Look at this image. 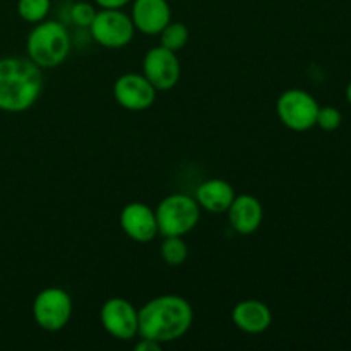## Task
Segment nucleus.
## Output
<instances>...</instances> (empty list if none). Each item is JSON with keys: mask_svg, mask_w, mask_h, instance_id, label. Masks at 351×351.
Instances as JSON below:
<instances>
[{"mask_svg": "<svg viewBox=\"0 0 351 351\" xmlns=\"http://www.w3.org/2000/svg\"><path fill=\"white\" fill-rule=\"evenodd\" d=\"M346 99H348V103L351 105V81H350L348 88H346Z\"/></svg>", "mask_w": 351, "mask_h": 351, "instance_id": "obj_23", "label": "nucleus"}, {"mask_svg": "<svg viewBox=\"0 0 351 351\" xmlns=\"http://www.w3.org/2000/svg\"><path fill=\"white\" fill-rule=\"evenodd\" d=\"M95 2L101 9H122V7H125L132 0H95Z\"/></svg>", "mask_w": 351, "mask_h": 351, "instance_id": "obj_21", "label": "nucleus"}, {"mask_svg": "<svg viewBox=\"0 0 351 351\" xmlns=\"http://www.w3.org/2000/svg\"><path fill=\"white\" fill-rule=\"evenodd\" d=\"M72 315L71 295L62 288H45L33 302V317L47 331H60Z\"/></svg>", "mask_w": 351, "mask_h": 351, "instance_id": "obj_6", "label": "nucleus"}, {"mask_svg": "<svg viewBox=\"0 0 351 351\" xmlns=\"http://www.w3.org/2000/svg\"><path fill=\"white\" fill-rule=\"evenodd\" d=\"M161 348V343L153 341V339L141 338V341L136 345L137 351H158Z\"/></svg>", "mask_w": 351, "mask_h": 351, "instance_id": "obj_22", "label": "nucleus"}, {"mask_svg": "<svg viewBox=\"0 0 351 351\" xmlns=\"http://www.w3.org/2000/svg\"><path fill=\"white\" fill-rule=\"evenodd\" d=\"M141 338L158 343H170L182 338L191 329L194 311L192 305L178 295H163L147 302L137 311Z\"/></svg>", "mask_w": 351, "mask_h": 351, "instance_id": "obj_1", "label": "nucleus"}, {"mask_svg": "<svg viewBox=\"0 0 351 351\" xmlns=\"http://www.w3.org/2000/svg\"><path fill=\"white\" fill-rule=\"evenodd\" d=\"M103 328L113 338L129 341L139 331V315L137 308L123 298H110L99 311Z\"/></svg>", "mask_w": 351, "mask_h": 351, "instance_id": "obj_9", "label": "nucleus"}, {"mask_svg": "<svg viewBox=\"0 0 351 351\" xmlns=\"http://www.w3.org/2000/svg\"><path fill=\"white\" fill-rule=\"evenodd\" d=\"M130 19L141 33L160 34L171 21V9L167 0H134Z\"/></svg>", "mask_w": 351, "mask_h": 351, "instance_id": "obj_12", "label": "nucleus"}, {"mask_svg": "<svg viewBox=\"0 0 351 351\" xmlns=\"http://www.w3.org/2000/svg\"><path fill=\"white\" fill-rule=\"evenodd\" d=\"M143 72L156 91H168L175 88L180 79V62L175 51L165 47H154L143 60Z\"/></svg>", "mask_w": 351, "mask_h": 351, "instance_id": "obj_8", "label": "nucleus"}, {"mask_svg": "<svg viewBox=\"0 0 351 351\" xmlns=\"http://www.w3.org/2000/svg\"><path fill=\"white\" fill-rule=\"evenodd\" d=\"M27 55L40 69L58 67L71 51V38L62 23L41 21L36 23L26 41Z\"/></svg>", "mask_w": 351, "mask_h": 351, "instance_id": "obj_3", "label": "nucleus"}, {"mask_svg": "<svg viewBox=\"0 0 351 351\" xmlns=\"http://www.w3.org/2000/svg\"><path fill=\"white\" fill-rule=\"evenodd\" d=\"M158 233L163 237H184L195 228L201 206L185 194H171L160 202L156 211Z\"/></svg>", "mask_w": 351, "mask_h": 351, "instance_id": "obj_4", "label": "nucleus"}, {"mask_svg": "<svg viewBox=\"0 0 351 351\" xmlns=\"http://www.w3.org/2000/svg\"><path fill=\"white\" fill-rule=\"evenodd\" d=\"M233 199H235L233 187L226 180H221V178H211V180L202 182L197 191H195L197 204L206 211L215 213V215L228 211Z\"/></svg>", "mask_w": 351, "mask_h": 351, "instance_id": "obj_15", "label": "nucleus"}, {"mask_svg": "<svg viewBox=\"0 0 351 351\" xmlns=\"http://www.w3.org/2000/svg\"><path fill=\"white\" fill-rule=\"evenodd\" d=\"M228 219L232 228L240 235H250L257 232L263 223V206L254 195H235L228 208Z\"/></svg>", "mask_w": 351, "mask_h": 351, "instance_id": "obj_13", "label": "nucleus"}, {"mask_svg": "<svg viewBox=\"0 0 351 351\" xmlns=\"http://www.w3.org/2000/svg\"><path fill=\"white\" fill-rule=\"evenodd\" d=\"M161 47L168 48V50L171 51H180L184 50L185 45L189 43V36H191V33H189V27L185 26L184 23H177V21H170V23L167 24V26L161 29Z\"/></svg>", "mask_w": 351, "mask_h": 351, "instance_id": "obj_16", "label": "nucleus"}, {"mask_svg": "<svg viewBox=\"0 0 351 351\" xmlns=\"http://www.w3.org/2000/svg\"><path fill=\"white\" fill-rule=\"evenodd\" d=\"M319 103L304 89H288L276 101L278 119L285 127L295 132H305L315 125Z\"/></svg>", "mask_w": 351, "mask_h": 351, "instance_id": "obj_5", "label": "nucleus"}, {"mask_svg": "<svg viewBox=\"0 0 351 351\" xmlns=\"http://www.w3.org/2000/svg\"><path fill=\"white\" fill-rule=\"evenodd\" d=\"M43 89L41 71L31 58H0V110L21 113L29 110Z\"/></svg>", "mask_w": 351, "mask_h": 351, "instance_id": "obj_2", "label": "nucleus"}, {"mask_svg": "<svg viewBox=\"0 0 351 351\" xmlns=\"http://www.w3.org/2000/svg\"><path fill=\"white\" fill-rule=\"evenodd\" d=\"M315 125L321 127L322 130L332 132V130H336L341 125V113H339V110L335 108V106H322V108L319 106Z\"/></svg>", "mask_w": 351, "mask_h": 351, "instance_id": "obj_19", "label": "nucleus"}, {"mask_svg": "<svg viewBox=\"0 0 351 351\" xmlns=\"http://www.w3.org/2000/svg\"><path fill=\"white\" fill-rule=\"evenodd\" d=\"M96 16V9L89 2H77L71 7V21L75 26L89 27Z\"/></svg>", "mask_w": 351, "mask_h": 351, "instance_id": "obj_20", "label": "nucleus"}, {"mask_svg": "<svg viewBox=\"0 0 351 351\" xmlns=\"http://www.w3.org/2000/svg\"><path fill=\"white\" fill-rule=\"evenodd\" d=\"M134 23L120 9H101L96 12L89 31L101 47L122 48L134 38Z\"/></svg>", "mask_w": 351, "mask_h": 351, "instance_id": "obj_7", "label": "nucleus"}, {"mask_svg": "<svg viewBox=\"0 0 351 351\" xmlns=\"http://www.w3.org/2000/svg\"><path fill=\"white\" fill-rule=\"evenodd\" d=\"M113 96L122 108L143 112L156 99V88L144 74H123L113 84Z\"/></svg>", "mask_w": 351, "mask_h": 351, "instance_id": "obj_10", "label": "nucleus"}, {"mask_svg": "<svg viewBox=\"0 0 351 351\" xmlns=\"http://www.w3.org/2000/svg\"><path fill=\"white\" fill-rule=\"evenodd\" d=\"M233 322L237 328L249 335L264 332L273 322V314L269 307L259 300H243L233 307Z\"/></svg>", "mask_w": 351, "mask_h": 351, "instance_id": "obj_14", "label": "nucleus"}, {"mask_svg": "<svg viewBox=\"0 0 351 351\" xmlns=\"http://www.w3.org/2000/svg\"><path fill=\"white\" fill-rule=\"evenodd\" d=\"M120 226L134 242H151L158 235L156 213L143 202H130L120 213Z\"/></svg>", "mask_w": 351, "mask_h": 351, "instance_id": "obj_11", "label": "nucleus"}, {"mask_svg": "<svg viewBox=\"0 0 351 351\" xmlns=\"http://www.w3.org/2000/svg\"><path fill=\"white\" fill-rule=\"evenodd\" d=\"M161 257L170 266H180L189 256V247L182 237H165L160 247Z\"/></svg>", "mask_w": 351, "mask_h": 351, "instance_id": "obj_17", "label": "nucleus"}, {"mask_svg": "<svg viewBox=\"0 0 351 351\" xmlns=\"http://www.w3.org/2000/svg\"><path fill=\"white\" fill-rule=\"evenodd\" d=\"M51 0H17V14L26 23H41L50 12Z\"/></svg>", "mask_w": 351, "mask_h": 351, "instance_id": "obj_18", "label": "nucleus"}]
</instances>
